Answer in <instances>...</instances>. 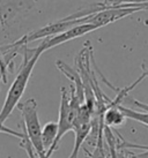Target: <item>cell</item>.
Wrapping results in <instances>:
<instances>
[{
  "mask_svg": "<svg viewBox=\"0 0 148 158\" xmlns=\"http://www.w3.org/2000/svg\"><path fill=\"white\" fill-rule=\"evenodd\" d=\"M14 50L18 54L22 56V64L20 66L18 75L15 76L13 83L9 87L6 98H5L4 105L0 110V121L5 123L9 115L12 114L15 107L21 103V98L26 91V88L28 85V82L30 80L31 73L34 70L36 62L42 56V53L46 51L44 40L35 48H28V45H21V46H15L12 44Z\"/></svg>",
  "mask_w": 148,
  "mask_h": 158,
  "instance_id": "obj_1",
  "label": "cell"
},
{
  "mask_svg": "<svg viewBox=\"0 0 148 158\" xmlns=\"http://www.w3.org/2000/svg\"><path fill=\"white\" fill-rule=\"evenodd\" d=\"M22 114L23 132L28 135V139L35 149L38 158H44L46 151L44 149L42 141V126L38 119V105L35 98H29L18 105Z\"/></svg>",
  "mask_w": 148,
  "mask_h": 158,
  "instance_id": "obj_2",
  "label": "cell"
},
{
  "mask_svg": "<svg viewBox=\"0 0 148 158\" xmlns=\"http://www.w3.org/2000/svg\"><path fill=\"white\" fill-rule=\"evenodd\" d=\"M105 5V4H104ZM140 10H146L142 7H131V8H126V7H120V6H107V9H103L101 12H97L95 14H90L88 16L82 18L83 23H90L96 26L98 29L104 26H108L110 23L116 22L120 19H124L134 14Z\"/></svg>",
  "mask_w": 148,
  "mask_h": 158,
  "instance_id": "obj_3",
  "label": "cell"
},
{
  "mask_svg": "<svg viewBox=\"0 0 148 158\" xmlns=\"http://www.w3.org/2000/svg\"><path fill=\"white\" fill-rule=\"evenodd\" d=\"M97 29H98L97 27L94 26V24H90V23L79 24V26L74 27V28L65 31V32H63L60 35L44 40L45 48H46V50H50V48H54V46H58V45L63 44V43H66V42H68V40L79 38V37H81V36L86 35L88 32H92V31H94V30H97Z\"/></svg>",
  "mask_w": 148,
  "mask_h": 158,
  "instance_id": "obj_4",
  "label": "cell"
},
{
  "mask_svg": "<svg viewBox=\"0 0 148 158\" xmlns=\"http://www.w3.org/2000/svg\"><path fill=\"white\" fill-rule=\"evenodd\" d=\"M74 134H75V142H74L73 151L68 158H78L79 151L83 145L85 141L87 140L88 135L92 131V121H79L76 120L74 123Z\"/></svg>",
  "mask_w": 148,
  "mask_h": 158,
  "instance_id": "obj_5",
  "label": "cell"
},
{
  "mask_svg": "<svg viewBox=\"0 0 148 158\" xmlns=\"http://www.w3.org/2000/svg\"><path fill=\"white\" fill-rule=\"evenodd\" d=\"M122 105V104H120ZM126 117L124 115L119 105H112V104H108L107 106V110H105L104 114H103V123L104 126L110 128L118 127V126H122L123 123H125Z\"/></svg>",
  "mask_w": 148,
  "mask_h": 158,
  "instance_id": "obj_6",
  "label": "cell"
},
{
  "mask_svg": "<svg viewBox=\"0 0 148 158\" xmlns=\"http://www.w3.org/2000/svg\"><path fill=\"white\" fill-rule=\"evenodd\" d=\"M58 135V121H49L42 127V141L44 149L48 151L56 142Z\"/></svg>",
  "mask_w": 148,
  "mask_h": 158,
  "instance_id": "obj_7",
  "label": "cell"
},
{
  "mask_svg": "<svg viewBox=\"0 0 148 158\" xmlns=\"http://www.w3.org/2000/svg\"><path fill=\"white\" fill-rule=\"evenodd\" d=\"M119 109L122 111L126 119H131L138 123H142L145 126L148 127V112H139V111H134L133 109L130 107H125L124 105H119Z\"/></svg>",
  "mask_w": 148,
  "mask_h": 158,
  "instance_id": "obj_8",
  "label": "cell"
},
{
  "mask_svg": "<svg viewBox=\"0 0 148 158\" xmlns=\"http://www.w3.org/2000/svg\"><path fill=\"white\" fill-rule=\"evenodd\" d=\"M24 133V132H23ZM20 147H21L22 149L24 150L28 155V158H38L37 154H36L35 149H34V147L31 144V142L29 141L28 139V135H27L26 133H24V137L20 140Z\"/></svg>",
  "mask_w": 148,
  "mask_h": 158,
  "instance_id": "obj_9",
  "label": "cell"
},
{
  "mask_svg": "<svg viewBox=\"0 0 148 158\" xmlns=\"http://www.w3.org/2000/svg\"><path fill=\"white\" fill-rule=\"evenodd\" d=\"M0 133H4V134H8V135L15 136V137H18V139H20V140L24 137V133L16 132V131H14V129H12V128L5 126L2 121H0Z\"/></svg>",
  "mask_w": 148,
  "mask_h": 158,
  "instance_id": "obj_10",
  "label": "cell"
},
{
  "mask_svg": "<svg viewBox=\"0 0 148 158\" xmlns=\"http://www.w3.org/2000/svg\"><path fill=\"white\" fill-rule=\"evenodd\" d=\"M132 104L137 107H139L141 110H144L145 112H148V104H145V103H141V102L137 101V99H132Z\"/></svg>",
  "mask_w": 148,
  "mask_h": 158,
  "instance_id": "obj_11",
  "label": "cell"
},
{
  "mask_svg": "<svg viewBox=\"0 0 148 158\" xmlns=\"http://www.w3.org/2000/svg\"><path fill=\"white\" fill-rule=\"evenodd\" d=\"M117 158H137L135 154H131V152H124L123 150L118 151V157Z\"/></svg>",
  "mask_w": 148,
  "mask_h": 158,
  "instance_id": "obj_12",
  "label": "cell"
},
{
  "mask_svg": "<svg viewBox=\"0 0 148 158\" xmlns=\"http://www.w3.org/2000/svg\"><path fill=\"white\" fill-rule=\"evenodd\" d=\"M141 69H142V74L148 79V61H144L141 64Z\"/></svg>",
  "mask_w": 148,
  "mask_h": 158,
  "instance_id": "obj_13",
  "label": "cell"
}]
</instances>
